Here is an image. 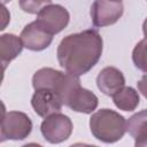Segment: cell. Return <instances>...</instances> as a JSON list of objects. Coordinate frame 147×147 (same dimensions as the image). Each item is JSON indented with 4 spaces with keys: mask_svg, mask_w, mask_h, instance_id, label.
Returning <instances> with one entry per match:
<instances>
[{
    "mask_svg": "<svg viewBox=\"0 0 147 147\" xmlns=\"http://www.w3.org/2000/svg\"><path fill=\"white\" fill-rule=\"evenodd\" d=\"M103 40L94 29H87L65 36L59 44L56 56L67 74L82 76L87 74L100 60Z\"/></svg>",
    "mask_w": 147,
    "mask_h": 147,
    "instance_id": "6da1fadb",
    "label": "cell"
},
{
    "mask_svg": "<svg viewBox=\"0 0 147 147\" xmlns=\"http://www.w3.org/2000/svg\"><path fill=\"white\" fill-rule=\"evenodd\" d=\"M55 93L61 99L62 105L76 113L91 114L99 105L98 96L92 91L82 87L79 77L70 74H64Z\"/></svg>",
    "mask_w": 147,
    "mask_h": 147,
    "instance_id": "7a4b0ae2",
    "label": "cell"
},
{
    "mask_svg": "<svg viewBox=\"0 0 147 147\" xmlns=\"http://www.w3.org/2000/svg\"><path fill=\"white\" fill-rule=\"evenodd\" d=\"M90 130L94 138L106 144L117 142L126 132V121L117 111L103 108L90 118Z\"/></svg>",
    "mask_w": 147,
    "mask_h": 147,
    "instance_id": "3957f363",
    "label": "cell"
},
{
    "mask_svg": "<svg viewBox=\"0 0 147 147\" xmlns=\"http://www.w3.org/2000/svg\"><path fill=\"white\" fill-rule=\"evenodd\" d=\"M32 131L30 117L22 111H3L0 129V140H23Z\"/></svg>",
    "mask_w": 147,
    "mask_h": 147,
    "instance_id": "277c9868",
    "label": "cell"
},
{
    "mask_svg": "<svg viewBox=\"0 0 147 147\" xmlns=\"http://www.w3.org/2000/svg\"><path fill=\"white\" fill-rule=\"evenodd\" d=\"M72 122L69 116L57 113L46 117L40 124V132L49 144H61L72 133Z\"/></svg>",
    "mask_w": 147,
    "mask_h": 147,
    "instance_id": "5b68a950",
    "label": "cell"
},
{
    "mask_svg": "<svg viewBox=\"0 0 147 147\" xmlns=\"http://www.w3.org/2000/svg\"><path fill=\"white\" fill-rule=\"evenodd\" d=\"M69 11L59 3H49L45 6L37 15L36 22L46 29L53 36L61 32L69 23Z\"/></svg>",
    "mask_w": 147,
    "mask_h": 147,
    "instance_id": "8992f818",
    "label": "cell"
},
{
    "mask_svg": "<svg viewBox=\"0 0 147 147\" xmlns=\"http://www.w3.org/2000/svg\"><path fill=\"white\" fill-rule=\"evenodd\" d=\"M124 6L122 1H94L91 6V20L92 23L98 26H108L115 24L123 15Z\"/></svg>",
    "mask_w": 147,
    "mask_h": 147,
    "instance_id": "52a82bcc",
    "label": "cell"
},
{
    "mask_svg": "<svg viewBox=\"0 0 147 147\" xmlns=\"http://www.w3.org/2000/svg\"><path fill=\"white\" fill-rule=\"evenodd\" d=\"M20 38L23 42V46L33 52H40L46 49L53 41V34L44 29L36 21L26 24L23 28Z\"/></svg>",
    "mask_w": 147,
    "mask_h": 147,
    "instance_id": "ba28073f",
    "label": "cell"
},
{
    "mask_svg": "<svg viewBox=\"0 0 147 147\" xmlns=\"http://www.w3.org/2000/svg\"><path fill=\"white\" fill-rule=\"evenodd\" d=\"M31 106L38 116L46 118L60 113L63 105L55 92L51 90H40L33 93L31 98Z\"/></svg>",
    "mask_w": 147,
    "mask_h": 147,
    "instance_id": "9c48e42d",
    "label": "cell"
},
{
    "mask_svg": "<svg viewBox=\"0 0 147 147\" xmlns=\"http://www.w3.org/2000/svg\"><path fill=\"white\" fill-rule=\"evenodd\" d=\"M96 86L103 94L113 96L125 86V77L119 69L106 67L96 76Z\"/></svg>",
    "mask_w": 147,
    "mask_h": 147,
    "instance_id": "30bf717a",
    "label": "cell"
},
{
    "mask_svg": "<svg viewBox=\"0 0 147 147\" xmlns=\"http://www.w3.org/2000/svg\"><path fill=\"white\" fill-rule=\"evenodd\" d=\"M64 72L53 68H41L37 70L32 76V86L34 91L51 90L56 92Z\"/></svg>",
    "mask_w": 147,
    "mask_h": 147,
    "instance_id": "8fae6325",
    "label": "cell"
},
{
    "mask_svg": "<svg viewBox=\"0 0 147 147\" xmlns=\"http://www.w3.org/2000/svg\"><path fill=\"white\" fill-rule=\"evenodd\" d=\"M23 47L24 46L21 38L13 33H3L0 37V55L3 69L9 62L21 54Z\"/></svg>",
    "mask_w": 147,
    "mask_h": 147,
    "instance_id": "7c38bea8",
    "label": "cell"
},
{
    "mask_svg": "<svg viewBox=\"0 0 147 147\" xmlns=\"http://www.w3.org/2000/svg\"><path fill=\"white\" fill-rule=\"evenodd\" d=\"M113 102L115 106L124 111H133L140 102L138 92L131 86H124L113 96Z\"/></svg>",
    "mask_w": 147,
    "mask_h": 147,
    "instance_id": "4fadbf2b",
    "label": "cell"
},
{
    "mask_svg": "<svg viewBox=\"0 0 147 147\" xmlns=\"http://www.w3.org/2000/svg\"><path fill=\"white\" fill-rule=\"evenodd\" d=\"M126 131L134 140L147 137V109L133 114L126 121Z\"/></svg>",
    "mask_w": 147,
    "mask_h": 147,
    "instance_id": "5bb4252c",
    "label": "cell"
},
{
    "mask_svg": "<svg viewBox=\"0 0 147 147\" xmlns=\"http://www.w3.org/2000/svg\"><path fill=\"white\" fill-rule=\"evenodd\" d=\"M132 61L142 72H147V38L141 39L132 51Z\"/></svg>",
    "mask_w": 147,
    "mask_h": 147,
    "instance_id": "9a60e30c",
    "label": "cell"
},
{
    "mask_svg": "<svg viewBox=\"0 0 147 147\" xmlns=\"http://www.w3.org/2000/svg\"><path fill=\"white\" fill-rule=\"evenodd\" d=\"M20 3V6H21V8L25 11V13H29V14H39L40 13V10L45 7V6H47V5H49V3H52V1H49V0H46V1H31V0H28V1H20L18 2Z\"/></svg>",
    "mask_w": 147,
    "mask_h": 147,
    "instance_id": "2e32d148",
    "label": "cell"
},
{
    "mask_svg": "<svg viewBox=\"0 0 147 147\" xmlns=\"http://www.w3.org/2000/svg\"><path fill=\"white\" fill-rule=\"evenodd\" d=\"M137 86H138V90L139 92L147 99V75H142L140 80L137 83Z\"/></svg>",
    "mask_w": 147,
    "mask_h": 147,
    "instance_id": "e0dca14e",
    "label": "cell"
},
{
    "mask_svg": "<svg viewBox=\"0 0 147 147\" xmlns=\"http://www.w3.org/2000/svg\"><path fill=\"white\" fill-rule=\"evenodd\" d=\"M134 147H147V137L146 138H141L136 140L134 142Z\"/></svg>",
    "mask_w": 147,
    "mask_h": 147,
    "instance_id": "ac0fdd59",
    "label": "cell"
},
{
    "mask_svg": "<svg viewBox=\"0 0 147 147\" xmlns=\"http://www.w3.org/2000/svg\"><path fill=\"white\" fill-rule=\"evenodd\" d=\"M69 147H98V146H95V145H88V144H83V142H76V144L70 145Z\"/></svg>",
    "mask_w": 147,
    "mask_h": 147,
    "instance_id": "d6986e66",
    "label": "cell"
},
{
    "mask_svg": "<svg viewBox=\"0 0 147 147\" xmlns=\"http://www.w3.org/2000/svg\"><path fill=\"white\" fill-rule=\"evenodd\" d=\"M22 147H44V146H41L40 144H37V142H29V144L23 145Z\"/></svg>",
    "mask_w": 147,
    "mask_h": 147,
    "instance_id": "ffe728a7",
    "label": "cell"
},
{
    "mask_svg": "<svg viewBox=\"0 0 147 147\" xmlns=\"http://www.w3.org/2000/svg\"><path fill=\"white\" fill-rule=\"evenodd\" d=\"M142 32H144V36L145 38H147V18L142 23Z\"/></svg>",
    "mask_w": 147,
    "mask_h": 147,
    "instance_id": "44dd1931",
    "label": "cell"
}]
</instances>
